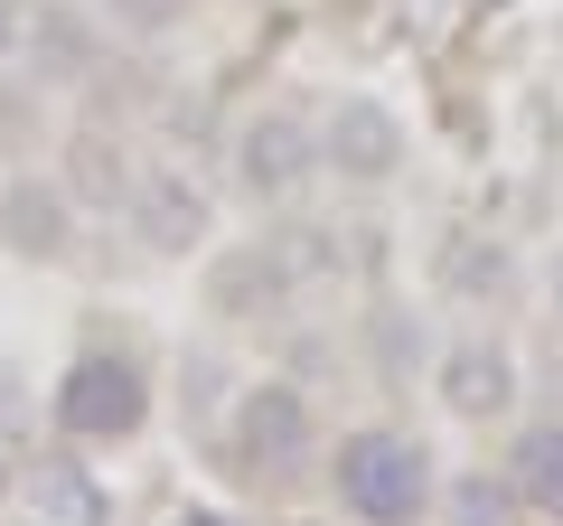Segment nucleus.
<instances>
[{"label": "nucleus", "mask_w": 563, "mask_h": 526, "mask_svg": "<svg viewBox=\"0 0 563 526\" xmlns=\"http://www.w3.org/2000/svg\"><path fill=\"white\" fill-rule=\"evenodd\" d=\"M217 461L235 470L244 489H301L310 470H329V432L320 405H310L301 376H254L225 395V424H217Z\"/></svg>", "instance_id": "nucleus-1"}, {"label": "nucleus", "mask_w": 563, "mask_h": 526, "mask_svg": "<svg viewBox=\"0 0 563 526\" xmlns=\"http://www.w3.org/2000/svg\"><path fill=\"white\" fill-rule=\"evenodd\" d=\"M329 498L347 526H422L442 498V461L404 424H357L329 442Z\"/></svg>", "instance_id": "nucleus-2"}, {"label": "nucleus", "mask_w": 563, "mask_h": 526, "mask_svg": "<svg viewBox=\"0 0 563 526\" xmlns=\"http://www.w3.org/2000/svg\"><path fill=\"white\" fill-rule=\"evenodd\" d=\"M225 179H235L244 207H301L310 179H329L320 169V122L291 113V103L244 113L235 132H225Z\"/></svg>", "instance_id": "nucleus-3"}, {"label": "nucleus", "mask_w": 563, "mask_h": 526, "mask_svg": "<svg viewBox=\"0 0 563 526\" xmlns=\"http://www.w3.org/2000/svg\"><path fill=\"white\" fill-rule=\"evenodd\" d=\"M57 432L66 451H103V442H132L141 424H151V366L132 358V348H85L76 366L57 376Z\"/></svg>", "instance_id": "nucleus-4"}, {"label": "nucleus", "mask_w": 563, "mask_h": 526, "mask_svg": "<svg viewBox=\"0 0 563 526\" xmlns=\"http://www.w3.org/2000/svg\"><path fill=\"white\" fill-rule=\"evenodd\" d=\"M432 395L451 424H507L526 405V366L507 348V329H451L432 348Z\"/></svg>", "instance_id": "nucleus-5"}, {"label": "nucleus", "mask_w": 563, "mask_h": 526, "mask_svg": "<svg viewBox=\"0 0 563 526\" xmlns=\"http://www.w3.org/2000/svg\"><path fill=\"white\" fill-rule=\"evenodd\" d=\"M301 302V263L291 244H207V310L235 329H282Z\"/></svg>", "instance_id": "nucleus-6"}, {"label": "nucleus", "mask_w": 563, "mask_h": 526, "mask_svg": "<svg viewBox=\"0 0 563 526\" xmlns=\"http://www.w3.org/2000/svg\"><path fill=\"white\" fill-rule=\"evenodd\" d=\"M113 66V29H103L95 0H29V47L20 76H38L47 95H85V85Z\"/></svg>", "instance_id": "nucleus-7"}, {"label": "nucleus", "mask_w": 563, "mask_h": 526, "mask_svg": "<svg viewBox=\"0 0 563 526\" xmlns=\"http://www.w3.org/2000/svg\"><path fill=\"white\" fill-rule=\"evenodd\" d=\"M122 226H132L141 254L188 263V254H207V244H217V188L188 179L179 161H169V169H141V179H132V207H122Z\"/></svg>", "instance_id": "nucleus-8"}, {"label": "nucleus", "mask_w": 563, "mask_h": 526, "mask_svg": "<svg viewBox=\"0 0 563 526\" xmlns=\"http://www.w3.org/2000/svg\"><path fill=\"white\" fill-rule=\"evenodd\" d=\"M404 113L395 103H376V95H339L320 113V169L339 188H395L404 179Z\"/></svg>", "instance_id": "nucleus-9"}, {"label": "nucleus", "mask_w": 563, "mask_h": 526, "mask_svg": "<svg viewBox=\"0 0 563 526\" xmlns=\"http://www.w3.org/2000/svg\"><path fill=\"white\" fill-rule=\"evenodd\" d=\"M0 244L20 263H66L85 244V207H76V188L57 179V169H10L0 179Z\"/></svg>", "instance_id": "nucleus-10"}, {"label": "nucleus", "mask_w": 563, "mask_h": 526, "mask_svg": "<svg viewBox=\"0 0 563 526\" xmlns=\"http://www.w3.org/2000/svg\"><path fill=\"white\" fill-rule=\"evenodd\" d=\"M57 179L76 188L85 217H122V207H132V179H141L122 122H76V132L57 142Z\"/></svg>", "instance_id": "nucleus-11"}, {"label": "nucleus", "mask_w": 563, "mask_h": 526, "mask_svg": "<svg viewBox=\"0 0 563 526\" xmlns=\"http://www.w3.org/2000/svg\"><path fill=\"white\" fill-rule=\"evenodd\" d=\"M432 292H442V302H470V310H507L526 292V273H517V254L488 244V235H442V254H432Z\"/></svg>", "instance_id": "nucleus-12"}, {"label": "nucleus", "mask_w": 563, "mask_h": 526, "mask_svg": "<svg viewBox=\"0 0 563 526\" xmlns=\"http://www.w3.org/2000/svg\"><path fill=\"white\" fill-rule=\"evenodd\" d=\"M432 320H422L413 302H395V292H385V302H366V329H357V358L376 366L385 385H413V376H432Z\"/></svg>", "instance_id": "nucleus-13"}, {"label": "nucleus", "mask_w": 563, "mask_h": 526, "mask_svg": "<svg viewBox=\"0 0 563 526\" xmlns=\"http://www.w3.org/2000/svg\"><path fill=\"white\" fill-rule=\"evenodd\" d=\"M507 480H517L526 517L563 526V414H536V424L507 442Z\"/></svg>", "instance_id": "nucleus-14"}, {"label": "nucleus", "mask_w": 563, "mask_h": 526, "mask_svg": "<svg viewBox=\"0 0 563 526\" xmlns=\"http://www.w3.org/2000/svg\"><path fill=\"white\" fill-rule=\"evenodd\" d=\"M47 142H57V95H47L38 76H20V66H10V76H0V161L29 169Z\"/></svg>", "instance_id": "nucleus-15"}, {"label": "nucleus", "mask_w": 563, "mask_h": 526, "mask_svg": "<svg viewBox=\"0 0 563 526\" xmlns=\"http://www.w3.org/2000/svg\"><path fill=\"white\" fill-rule=\"evenodd\" d=\"M432 517H442V526H517L526 498H517L507 470H451L442 498H432Z\"/></svg>", "instance_id": "nucleus-16"}, {"label": "nucleus", "mask_w": 563, "mask_h": 526, "mask_svg": "<svg viewBox=\"0 0 563 526\" xmlns=\"http://www.w3.org/2000/svg\"><path fill=\"white\" fill-rule=\"evenodd\" d=\"M95 10H103V29H113V39L161 47L169 29H188V10H198V0H95Z\"/></svg>", "instance_id": "nucleus-17"}, {"label": "nucleus", "mask_w": 563, "mask_h": 526, "mask_svg": "<svg viewBox=\"0 0 563 526\" xmlns=\"http://www.w3.org/2000/svg\"><path fill=\"white\" fill-rule=\"evenodd\" d=\"M29 489H38V507H66L57 526H95V517H103V498H95V480H85L76 461H47L38 480H29Z\"/></svg>", "instance_id": "nucleus-18"}, {"label": "nucleus", "mask_w": 563, "mask_h": 526, "mask_svg": "<svg viewBox=\"0 0 563 526\" xmlns=\"http://www.w3.org/2000/svg\"><path fill=\"white\" fill-rule=\"evenodd\" d=\"M20 47H29V0H0V76L20 66Z\"/></svg>", "instance_id": "nucleus-19"}, {"label": "nucleus", "mask_w": 563, "mask_h": 526, "mask_svg": "<svg viewBox=\"0 0 563 526\" xmlns=\"http://www.w3.org/2000/svg\"><path fill=\"white\" fill-rule=\"evenodd\" d=\"M544 310H554V320H563V244H554V254H544Z\"/></svg>", "instance_id": "nucleus-20"}]
</instances>
